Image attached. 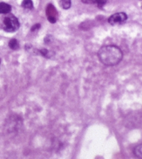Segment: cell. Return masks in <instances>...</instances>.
<instances>
[{
  "mask_svg": "<svg viewBox=\"0 0 142 159\" xmlns=\"http://www.w3.org/2000/svg\"><path fill=\"white\" fill-rule=\"evenodd\" d=\"M98 56L100 61L106 66H115L121 61L123 52L115 45H105L100 48Z\"/></svg>",
  "mask_w": 142,
  "mask_h": 159,
  "instance_id": "cell-1",
  "label": "cell"
},
{
  "mask_svg": "<svg viewBox=\"0 0 142 159\" xmlns=\"http://www.w3.org/2000/svg\"><path fill=\"white\" fill-rule=\"evenodd\" d=\"M19 22L18 19L13 14H9L6 16L2 22V29L6 32L13 33L19 28Z\"/></svg>",
  "mask_w": 142,
  "mask_h": 159,
  "instance_id": "cell-2",
  "label": "cell"
},
{
  "mask_svg": "<svg viewBox=\"0 0 142 159\" xmlns=\"http://www.w3.org/2000/svg\"><path fill=\"white\" fill-rule=\"evenodd\" d=\"M128 18L127 14L123 13V12H120L112 15L108 18V22L111 25H117L119 24L123 23L124 22L126 21Z\"/></svg>",
  "mask_w": 142,
  "mask_h": 159,
  "instance_id": "cell-3",
  "label": "cell"
},
{
  "mask_svg": "<svg viewBox=\"0 0 142 159\" xmlns=\"http://www.w3.org/2000/svg\"><path fill=\"white\" fill-rule=\"evenodd\" d=\"M46 13H47V19L51 23H56L58 20V12L56 8L53 7L51 4L47 5V9H46Z\"/></svg>",
  "mask_w": 142,
  "mask_h": 159,
  "instance_id": "cell-4",
  "label": "cell"
},
{
  "mask_svg": "<svg viewBox=\"0 0 142 159\" xmlns=\"http://www.w3.org/2000/svg\"><path fill=\"white\" fill-rule=\"evenodd\" d=\"M12 7L9 4L1 2L0 3V14H8L11 11Z\"/></svg>",
  "mask_w": 142,
  "mask_h": 159,
  "instance_id": "cell-5",
  "label": "cell"
},
{
  "mask_svg": "<svg viewBox=\"0 0 142 159\" xmlns=\"http://www.w3.org/2000/svg\"><path fill=\"white\" fill-rule=\"evenodd\" d=\"M9 46L10 48L11 49H13V50H17V49H18L19 47L18 41H17V40L15 38L11 39V40L9 41Z\"/></svg>",
  "mask_w": 142,
  "mask_h": 159,
  "instance_id": "cell-6",
  "label": "cell"
},
{
  "mask_svg": "<svg viewBox=\"0 0 142 159\" xmlns=\"http://www.w3.org/2000/svg\"><path fill=\"white\" fill-rule=\"evenodd\" d=\"M22 7L25 9H32L33 8V3L31 0H23Z\"/></svg>",
  "mask_w": 142,
  "mask_h": 159,
  "instance_id": "cell-7",
  "label": "cell"
},
{
  "mask_svg": "<svg viewBox=\"0 0 142 159\" xmlns=\"http://www.w3.org/2000/svg\"><path fill=\"white\" fill-rule=\"evenodd\" d=\"M59 4H60V6H61L63 9L67 10L71 7V0H61Z\"/></svg>",
  "mask_w": 142,
  "mask_h": 159,
  "instance_id": "cell-8",
  "label": "cell"
},
{
  "mask_svg": "<svg viewBox=\"0 0 142 159\" xmlns=\"http://www.w3.org/2000/svg\"><path fill=\"white\" fill-rule=\"evenodd\" d=\"M134 154L137 158H142V145L139 144L134 149Z\"/></svg>",
  "mask_w": 142,
  "mask_h": 159,
  "instance_id": "cell-9",
  "label": "cell"
},
{
  "mask_svg": "<svg viewBox=\"0 0 142 159\" xmlns=\"http://www.w3.org/2000/svg\"><path fill=\"white\" fill-rule=\"evenodd\" d=\"M107 2V0H94V4L97 5L98 7L101 8Z\"/></svg>",
  "mask_w": 142,
  "mask_h": 159,
  "instance_id": "cell-10",
  "label": "cell"
},
{
  "mask_svg": "<svg viewBox=\"0 0 142 159\" xmlns=\"http://www.w3.org/2000/svg\"><path fill=\"white\" fill-rule=\"evenodd\" d=\"M40 51L41 54L43 56H45L47 58H49V51H48L47 49H41V50Z\"/></svg>",
  "mask_w": 142,
  "mask_h": 159,
  "instance_id": "cell-11",
  "label": "cell"
},
{
  "mask_svg": "<svg viewBox=\"0 0 142 159\" xmlns=\"http://www.w3.org/2000/svg\"><path fill=\"white\" fill-rule=\"evenodd\" d=\"M40 28V24H36V25H33V27H31V31H34L35 30H37V29H39Z\"/></svg>",
  "mask_w": 142,
  "mask_h": 159,
  "instance_id": "cell-12",
  "label": "cell"
},
{
  "mask_svg": "<svg viewBox=\"0 0 142 159\" xmlns=\"http://www.w3.org/2000/svg\"><path fill=\"white\" fill-rule=\"evenodd\" d=\"M84 4H94V0H81Z\"/></svg>",
  "mask_w": 142,
  "mask_h": 159,
  "instance_id": "cell-13",
  "label": "cell"
},
{
  "mask_svg": "<svg viewBox=\"0 0 142 159\" xmlns=\"http://www.w3.org/2000/svg\"><path fill=\"white\" fill-rule=\"evenodd\" d=\"M0 63H1V60H0Z\"/></svg>",
  "mask_w": 142,
  "mask_h": 159,
  "instance_id": "cell-14",
  "label": "cell"
}]
</instances>
